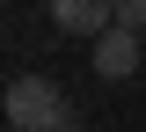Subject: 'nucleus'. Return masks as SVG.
I'll return each instance as SVG.
<instances>
[{
    "label": "nucleus",
    "instance_id": "nucleus-2",
    "mask_svg": "<svg viewBox=\"0 0 146 132\" xmlns=\"http://www.w3.org/2000/svg\"><path fill=\"white\" fill-rule=\"evenodd\" d=\"M51 22L66 37H95L102 44L110 29H117V0H51Z\"/></svg>",
    "mask_w": 146,
    "mask_h": 132
},
{
    "label": "nucleus",
    "instance_id": "nucleus-1",
    "mask_svg": "<svg viewBox=\"0 0 146 132\" xmlns=\"http://www.w3.org/2000/svg\"><path fill=\"white\" fill-rule=\"evenodd\" d=\"M7 125L15 132H80L66 110V88L51 74H15L7 81Z\"/></svg>",
    "mask_w": 146,
    "mask_h": 132
},
{
    "label": "nucleus",
    "instance_id": "nucleus-3",
    "mask_svg": "<svg viewBox=\"0 0 146 132\" xmlns=\"http://www.w3.org/2000/svg\"><path fill=\"white\" fill-rule=\"evenodd\" d=\"M139 66H146V44H139V29H124V22H117V29L95 44V74H102V81H131Z\"/></svg>",
    "mask_w": 146,
    "mask_h": 132
},
{
    "label": "nucleus",
    "instance_id": "nucleus-4",
    "mask_svg": "<svg viewBox=\"0 0 146 132\" xmlns=\"http://www.w3.org/2000/svg\"><path fill=\"white\" fill-rule=\"evenodd\" d=\"M117 22H124V29H139V37H146V0H117Z\"/></svg>",
    "mask_w": 146,
    "mask_h": 132
}]
</instances>
